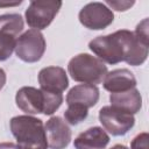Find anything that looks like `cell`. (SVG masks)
I'll return each instance as SVG.
<instances>
[{
    "label": "cell",
    "instance_id": "obj_1",
    "mask_svg": "<svg viewBox=\"0 0 149 149\" xmlns=\"http://www.w3.org/2000/svg\"><path fill=\"white\" fill-rule=\"evenodd\" d=\"M90 50L108 64L130 61L139 50V40L134 31L121 29L113 34L98 36L90 41Z\"/></svg>",
    "mask_w": 149,
    "mask_h": 149
},
{
    "label": "cell",
    "instance_id": "obj_2",
    "mask_svg": "<svg viewBox=\"0 0 149 149\" xmlns=\"http://www.w3.org/2000/svg\"><path fill=\"white\" fill-rule=\"evenodd\" d=\"M10 130L20 149H47L48 141L41 119L30 115H17L9 121Z\"/></svg>",
    "mask_w": 149,
    "mask_h": 149
},
{
    "label": "cell",
    "instance_id": "obj_3",
    "mask_svg": "<svg viewBox=\"0 0 149 149\" xmlns=\"http://www.w3.org/2000/svg\"><path fill=\"white\" fill-rule=\"evenodd\" d=\"M68 71L76 81L97 85L104 81L107 74V66L95 56L79 54L70 59Z\"/></svg>",
    "mask_w": 149,
    "mask_h": 149
},
{
    "label": "cell",
    "instance_id": "obj_4",
    "mask_svg": "<svg viewBox=\"0 0 149 149\" xmlns=\"http://www.w3.org/2000/svg\"><path fill=\"white\" fill-rule=\"evenodd\" d=\"M62 7V1L35 0L26 9V21L31 29H45L55 19Z\"/></svg>",
    "mask_w": 149,
    "mask_h": 149
},
{
    "label": "cell",
    "instance_id": "obj_5",
    "mask_svg": "<svg viewBox=\"0 0 149 149\" xmlns=\"http://www.w3.org/2000/svg\"><path fill=\"white\" fill-rule=\"evenodd\" d=\"M45 40L43 34L36 29H29L19 36L15 45L16 56L27 63L40 61L45 51Z\"/></svg>",
    "mask_w": 149,
    "mask_h": 149
},
{
    "label": "cell",
    "instance_id": "obj_6",
    "mask_svg": "<svg viewBox=\"0 0 149 149\" xmlns=\"http://www.w3.org/2000/svg\"><path fill=\"white\" fill-rule=\"evenodd\" d=\"M99 121L104 129L113 136H122L127 134L135 123L133 114L122 112L112 106H104L99 111Z\"/></svg>",
    "mask_w": 149,
    "mask_h": 149
},
{
    "label": "cell",
    "instance_id": "obj_7",
    "mask_svg": "<svg viewBox=\"0 0 149 149\" xmlns=\"http://www.w3.org/2000/svg\"><path fill=\"white\" fill-rule=\"evenodd\" d=\"M78 17L85 28L91 30H101L113 22L114 14L112 9L102 2H90L80 9Z\"/></svg>",
    "mask_w": 149,
    "mask_h": 149
},
{
    "label": "cell",
    "instance_id": "obj_8",
    "mask_svg": "<svg viewBox=\"0 0 149 149\" xmlns=\"http://www.w3.org/2000/svg\"><path fill=\"white\" fill-rule=\"evenodd\" d=\"M48 147L51 149H65L71 141V129L61 116L50 118L45 126Z\"/></svg>",
    "mask_w": 149,
    "mask_h": 149
},
{
    "label": "cell",
    "instance_id": "obj_9",
    "mask_svg": "<svg viewBox=\"0 0 149 149\" xmlns=\"http://www.w3.org/2000/svg\"><path fill=\"white\" fill-rule=\"evenodd\" d=\"M38 83L41 90L62 93L69 86L66 72L61 66H47L38 72Z\"/></svg>",
    "mask_w": 149,
    "mask_h": 149
},
{
    "label": "cell",
    "instance_id": "obj_10",
    "mask_svg": "<svg viewBox=\"0 0 149 149\" xmlns=\"http://www.w3.org/2000/svg\"><path fill=\"white\" fill-rule=\"evenodd\" d=\"M16 106L27 114H38L43 112V93L33 86L21 87L15 95Z\"/></svg>",
    "mask_w": 149,
    "mask_h": 149
},
{
    "label": "cell",
    "instance_id": "obj_11",
    "mask_svg": "<svg viewBox=\"0 0 149 149\" xmlns=\"http://www.w3.org/2000/svg\"><path fill=\"white\" fill-rule=\"evenodd\" d=\"M104 88L111 93L125 92L136 86V79L133 72L128 69H116L107 72L104 81Z\"/></svg>",
    "mask_w": 149,
    "mask_h": 149
},
{
    "label": "cell",
    "instance_id": "obj_12",
    "mask_svg": "<svg viewBox=\"0 0 149 149\" xmlns=\"http://www.w3.org/2000/svg\"><path fill=\"white\" fill-rule=\"evenodd\" d=\"M109 101L112 107L133 115L140 112L142 107V97L140 91L136 88L119 93H111Z\"/></svg>",
    "mask_w": 149,
    "mask_h": 149
},
{
    "label": "cell",
    "instance_id": "obj_13",
    "mask_svg": "<svg viewBox=\"0 0 149 149\" xmlns=\"http://www.w3.org/2000/svg\"><path fill=\"white\" fill-rule=\"evenodd\" d=\"M109 142V136L101 127H91L80 133L73 146L76 149H105Z\"/></svg>",
    "mask_w": 149,
    "mask_h": 149
},
{
    "label": "cell",
    "instance_id": "obj_14",
    "mask_svg": "<svg viewBox=\"0 0 149 149\" xmlns=\"http://www.w3.org/2000/svg\"><path fill=\"white\" fill-rule=\"evenodd\" d=\"M99 100V88L91 84H80L73 86L66 94V104L81 105L86 108L93 107Z\"/></svg>",
    "mask_w": 149,
    "mask_h": 149
},
{
    "label": "cell",
    "instance_id": "obj_15",
    "mask_svg": "<svg viewBox=\"0 0 149 149\" xmlns=\"http://www.w3.org/2000/svg\"><path fill=\"white\" fill-rule=\"evenodd\" d=\"M17 36L10 31L0 29V62L8 59L15 50Z\"/></svg>",
    "mask_w": 149,
    "mask_h": 149
},
{
    "label": "cell",
    "instance_id": "obj_16",
    "mask_svg": "<svg viewBox=\"0 0 149 149\" xmlns=\"http://www.w3.org/2000/svg\"><path fill=\"white\" fill-rule=\"evenodd\" d=\"M0 29L10 31L19 36L23 29V19L20 14H2L0 15Z\"/></svg>",
    "mask_w": 149,
    "mask_h": 149
},
{
    "label": "cell",
    "instance_id": "obj_17",
    "mask_svg": "<svg viewBox=\"0 0 149 149\" xmlns=\"http://www.w3.org/2000/svg\"><path fill=\"white\" fill-rule=\"evenodd\" d=\"M43 114L45 115H51L54 114L62 105L63 102V94L57 93V92H49V91H43Z\"/></svg>",
    "mask_w": 149,
    "mask_h": 149
},
{
    "label": "cell",
    "instance_id": "obj_18",
    "mask_svg": "<svg viewBox=\"0 0 149 149\" xmlns=\"http://www.w3.org/2000/svg\"><path fill=\"white\" fill-rule=\"evenodd\" d=\"M87 114H88V108L81 105L72 104V105H68V109L64 112V118L68 123L74 126L84 121L87 118Z\"/></svg>",
    "mask_w": 149,
    "mask_h": 149
},
{
    "label": "cell",
    "instance_id": "obj_19",
    "mask_svg": "<svg viewBox=\"0 0 149 149\" xmlns=\"http://www.w3.org/2000/svg\"><path fill=\"white\" fill-rule=\"evenodd\" d=\"M148 140H149L148 133H141V134H139L132 141L130 149H149Z\"/></svg>",
    "mask_w": 149,
    "mask_h": 149
},
{
    "label": "cell",
    "instance_id": "obj_20",
    "mask_svg": "<svg viewBox=\"0 0 149 149\" xmlns=\"http://www.w3.org/2000/svg\"><path fill=\"white\" fill-rule=\"evenodd\" d=\"M134 34H135L139 38H141L142 41L149 43V35H148V19L142 20V21L137 24V27H136Z\"/></svg>",
    "mask_w": 149,
    "mask_h": 149
},
{
    "label": "cell",
    "instance_id": "obj_21",
    "mask_svg": "<svg viewBox=\"0 0 149 149\" xmlns=\"http://www.w3.org/2000/svg\"><path fill=\"white\" fill-rule=\"evenodd\" d=\"M135 2L134 1H106V5L111 6L112 8H114L115 10H127L129 7H132Z\"/></svg>",
    "mask_w": 149,
    "mask_h": 149
},
{
    "label": "cell",
    "instance_id": "obj_22",
    "mask_svg": "<svg viewBox=\"0 0 149 149\" xmlns=\"http://www.w3.org/2000/svg\"><path fill=\"white\" fill-rule=\"evenodd\" d=\"M0 149H20V147L15 143H12V142H1Z\"/></svg>",
    "mask_w": 149,
    "mask_h": 149
},
{
    "label": "cell",
    "instance_id": "obj_23",
    "mask_svg": "<svg viewBox=\"0 0 149 149\" xmlns=\"http://www.w3.org/2000/svg\"><path fill=\"white\" fill-rule=\"evenodd\" d=\"M22 1L19 0V1H13V2H8V1H0V7H7V6H16V5H20Z\"/></svg>",
    "mask_w": 149,
    "mask_h": 149
},
{
    "label": "cell",
    "instance_id": "obj_24",
    "mask_svg": "<svg viewBox=\"0 0 149 149\" xmlns=\"http://www.w3.org/2000/svg\"><path fill=\"white\" fill-rule=\"evenodd\" d=\"M5 84H6V73L2 69H0V90L3 87Z\"/></svg>",
    "mask_w": 149,
    "mask_h": 149
},
{
    "label": "cell",
    "instance_id": "obj_25",
    "mask_svg": "<svg viewBox=\"0 0 149 149\" xmlns=\"http://www.w3.org/2000/svg\"><path fill=\"white\" fill-rule=\"evenodd\" d=\"M111 149H128L126 146H123V144H115V146H113Z\"/></svg>",
    "mask_w": 149,
    "mask_h": 149
}]
</instances>
